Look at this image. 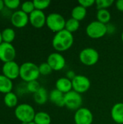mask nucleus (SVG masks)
Segmentation results:
<instances>
[{"label": "nucleus", "instance_id": "cd10ccee", "mask_svg": "<svg viewBox=\"0 0 123 124\" xmlns=\"http://www.w3.org/2000/svg\"><path fill=\"white\" fill-rule=\"evenodd\" d=\"M35 7H34V4L33 1H24L22 4H21V10L23 11L25 13L28 14V15L35 10Z\"/></svg>", "mask_w": 123, "mask_h": 124}, {"label": "nucleus", "instance_id": "f8f14e48", "mask_svg": "<svg viewBox=\"0 0 123 124\" xmlns=\"http://www.w3.org/2000/svg\"><path fill=\"white\" fill-rule=\"evenodd\" d=\"M20 67L14 61L4 63L2 66L3 75L11 80L16 79L20 76Z\"/></svg>", "mask_w": 123, "mask_h": 124}, {"label": "nucleus", "instance_id": "58836bf2", "mask_svg": "<svg viewBox=\"0 0 123 124\" xmlns=\"http://www.w3.org/2000/svg\"><path fill=\"white\" fill-rule=\"evenodd\" d=\"M121 39H122V41L123 42V31L122 32V34H121Z\"/></svg>", "mask_w": 123, "mask_h": 124}, {"label": "nucleus", "instance_id": "ddd939ff", "mask_svg": "<svg viewBox=\"0 0 123 124\" xmlns=\"http://www.w3.org/2000/svg\"><path fill=\"white\" fill-rule=\"evenodd\" d=\"M29 22L33 27L41 28L46 25V16L43 11L35 9L29 15Z\"/></svg>", "mask_w": 123, "mask_h": 124}, {"label": "nucleus", "instance_id": "aec40b11", "mask_svg": "<svg viewBox=\"0 0 123 124\" xmlns=\"http://www.w3.org/2000/svg\"><path fill=\"white\" fill-rule=\"evenodd\" d=\"M13 87L12 81L5 76L0 75V92L5 94L12 92Z\"/></svg>", "mask_w": 123, "mask_h": 124}, {"label": "nucleus", "instance_id": "b1692460", "mask_svg": "<svg viewBox=\"0 0 123 124\" xmlns=\"http://www.w3.org/2000/svg\"><path fill=\"white\" fill-rule=\"evenodd\" d=\"M1 36L3 42L11 44L15 38V31L12 28H7L1 32Z\"/></svg>", "mask_w": 123, "mask_h": 124}, {"label": "nucleus", "instance_id": "bb28decb", "mask_svg": "<svg viewBox=\"0 0 123 124\" xmlns=\"http://www.w3.org/2000/svg\"><path fill=\"white\" fill-rule=\"evenodd\" d=\"M114 3V0H96L95 4L96 5L97 9H107V8L110 7Z\"/></svg>", "mask_w": 123, "mask_h": 124}, {"label": "nucleus", "instance_id": "7ed1b4c3", "mask_svg": "<svg viewBox=\"0 0 123 124\" xmlns=\"http://www.w3.org/2000/svg\"><path fill=\"white\" fill-rule=\"evenodd\" d=\"M36 113L33 106L27 103L18 105L14 110L15 117L22 122V124H28L33 121Z\"/></svg>", "mask_w": 123, "mask_h": 124}, {"label": "nucleus", "instance_id": "6ab92c4d", "mask_svg": "<svg viewBox=\"0 0 123 124\" xmlns=\"http://www.w3.org/2000/svg\"><path fill=\"white\" fill-rule=\"evenodd\" d=\"M87 15V9L78 4L73 7L71 12V17L80 21L85 19Z\"/></svg>", "mask_w": 123, "mask_h": 124}, {"label": "nucleus", "instance_id": "2f4dec72", "mask_svg": "<svg viewBox=\"0 0 123 124\" xmlns=\"http://www.w3.org/2000/svg\"><path fill=\"white\" fill-rule=\"evenodd\" d=\"M95 3H96V1H94V0H80V1H78V4L86 9L92 7Z\"/></svg>", "mask_w": 123, "mask_h": 124}, {"label": "nucleus", "instance_id": "dca6fc26", "mask_svg": "<svg viewBox=\"0 0 123 124\" xmlns=\"http://www.w3.org/2000/svg\"><path fill=\"white\" fill-rule=\"evenodd\" d=\"M56 89L62 92L63 94H67L72 90V81L67 77H61L58 78L55 84Z\"/></svg>", "mask_w": 123, "mask_h": 124}, {"label": "nucleus", "instance_id": "1a4fd4ad", "mask_svg": "<svg viewBox=\"0 0 123 124\" xmlns=\"http://www.w3.org/2000/svg\"><path fill=\"white\" fill-rule=\"evenodd\" d=\"M74 121L75 124H92L94 122L93 113L90 109L82 107L75 112Z\"/></svg>", "mask_w": 123, "mask_h": 124}, {"label": "nucleus", "instance_id": "a878e982", "mask_svg": "<svg viewBox=\"0 0 123 124\" xmlns=\"http://www.w3.org/2000/svg\"><path fill=\"white\" fill-rule=\"evenodd\" d=\"M33 1L34 4L35 9L38 10H41V11L48 8L51 4L50 0H34Z\"/></svg>", "mask_w": 123, "mask_h": 124}, {"label": "nucleus", "instance_id": "9d476101", "mask_svg": "<svg viewBox=\"0 0 123 124\" xmlns=\"http://www.w3.org/2000/svg\"><path fill=\"white\" fill-rule=\"evenodd\" d=\"M46 62L54 71H59L66 65V60L65 57L57 52L51 53L47 57Z\"/></svg>", "mask_w": 123, "mask_h": 124}, {"label": "nucleus", "instance_id": "72a5a7b5", "mask_svg": "<svg viewBox=\"0 0 123 124\" xmlns=\"http://www.w3.org/2000/svg\"><path fill=\"white\" fill-rule=\"evenodd\" d=\"M77 76V74L75 73V72L74 71V70H67V73H66V76L65 77H67V78H69L70 80H72V79H74L75 78V77Z\"/></svg>", "mask_w": 123, "mask_h": 124}, {"label": "nucleus", "instance_id": "f3484780", "mask_svg": "<svg viewBox=\"0 0 123 124\" xmlns=\"http://www.w3.org/2000/svg\"><path fill=\"white\" fill-rule=\"evenodd\" d=\"M49 100L56 106L62 108L65 106V94L54 89L49 94Z\"/></svg>", "mask_w": 123, "mask_h": 124}, {"label": "nucleus", "instance_id": "f704fd0d", "mask_svg": "<svg viewBox=\"0 0 123 124\" xmlns=\"http://www.w3.org/2000/svg\"><path fill=\"white\" fill-rule=\"evenodd\" d=\"M115 6L116 8L120 11V12H123V0H118L115 2Z\"/></svg>", "mask_w": 123, "mask_h": 124}, {"label": "nucleus", "instance_id": "a211bd4d", "mask_svg": "<svg viewBox=\"0 0 123 124\" xmlns=\"http://www.w3.org/2000/svg\"><path fill=\"white\" fill-rule=\"evenodd\" d=\"M33 99L36 104L39 105H44L49 100V93L44 87H41L38 91L33 94Z\"/></svg>", "mask_w": 123, "mask_h": 124}, {"label": "nucleus", "instance_id": "393cba45", "mask_svg": "<svg viewBox=\"0 0 123 124\" xmlns=\"http://www.w3.org/2000/svg\"><path fill=\"white\" fill-rule=\"evenodd\" d=\"M80 28V21L70 17L68 20H66V24H65V29L67 30V31L70 33H73L77 31Z\"/></svg>", "mask_w": 123, "mask_h": 124}, {"label": "nucleus", "instance_id": "9b49d317", "mask_svg": "<svg viewBox=\"0 0 123 124\" xmlns=\"http://www.w3.org/2000/svg\"><path fill=\"white\" fill-rule=\"evenodd\" d=\"M16 57V50L12 44L2 42L0 44V60L4 63L14 61Z\"/></svg>", "mask_w": 123, "mask_h": 124}, {"label": "nucleus", "instance_id": "f03ea898", "mask_svg": "<svg viewBox=\"0 0 123 124\" xmlns=\"http://www.w3.org/2000/svg\"><path fill=\"white\" fill-rule=\"evenodd\" d=\"M39 76L38 66L32 62H25L20 67V77L27 83L36 81Z\"/></svg>", "mask_w": 123, "mask_h": 124}, {"label": "nucleus", "instance_id": "5701e85b", "mask_svg": "<svg viewBox=\"0 0 123 124\" xmlns=\"http://www.w3.org/2000/svg\"><path fill=\"white\" fill-rule=\"evenodd\" d=\"M17 102H18V99H17V95L14 93L11 92L4 95V102L6 105V106H7L8 108L17 107Z\"/></svg>", "mask_w": 123, "mask_h": 124}, {"label": "nucleus", "instance_id": "e433bc0d", "mask_svg": "<svg viewBox=\"0 0 123 124\" xmlns=\"http://www.w3.org/2000/svg\"><path fill=\"white\" fill-rule=\"evenodd\" d=\"M3 42V40H2V36H1V32H0V44Z\"/></svg>", "mask_w": 123, "mask_h": 124}, {"label": "nucleus", "instance_id": "39448f33", "mask_svg": "<svg viewBox=\"0 0 123 124\" xmlns=\"http://www.w3.org/2000/svg\"><path fill=\"white\" fill-rule=\"evenodd\" d=\"M66 20L59 13L52 12L46 16V25L51 31L55 33L65 29Z\"/></svg>", "mask_w": 123, "mask_h": 124}, {"label": "nucleus", "instance_id": "20e7f679", "mask_svg": "<svg viewBox=\"0 0 123 124\" xmlns=\"http://www.w3.org/2000/svg\"><path fill=\"white\" fill-rule=\"evenodd\" d=\"M86 35L94 39H98L104 37L107 34V25L98 20L91 21L86 28Z\"/></svg>", "mask_w": 123, "mask_h": 124}, {"label": "nucleus", "instance_id": "ea45409f", "mask_svg": "<svg viewBox=\"0 0 123 124\" xmlns=\"http://www.w3.org/2000/svg\"></svg>", "mask_w": 123, "mask_h": 124}, {"label": "nucleus", "instance_id": "423d86ee", "mask_svg": "<svg viewBox=\"0 0 123 124\" xmlns=\"http://www.w3.org/2000/svg\"><path fill=\"white\" fill-rule=\"evenodd\" d=\"M99 60V53L94 48L86 47L79 53V60L86 66H93L98 62Z\"/></svg>", "mask_w": 123, "mask_h": 124}, {"label": "nucleus", "instance_id": "4468645a", "mask_svg": "<svg viewBox=\"0 0 123 124\" xmlns=\"http://www.w3.org/2000/svg\"><path fill=\"white\" fill-rule=\"evenodd\" d=\"M11 23L16 28H23L29 22V15L22 10H17L11 15Z\"/></svg>", "mask_w": 123, "mask_h": 124}, {"label": "nucleus", "instance_id": "4c0bfd02", "mask_svg": "<svg viewBox=\"0 0 123 124\" xmlns=\"http://www.w3.org/2000/svg\"><path fill=\"white\" fill-rule=\"evenodd\" d=\"M22 124H36L33 121H32V122H30V123H28V124H24V123H22Z\"/></svg>", "mask_w": 123, "mask_h": 124}, {"label": "nucleus", "instance_id": "7c9ffc66", "mask_svg": "<svg viewBox=\"0 0 123 124\" xmlns=\"http://www.w3.org/2000/svg\"><path fill=\"white\" fill-rule=\"evenodd\" d=\"M4 3L5 7L11 9H17L20 4V1L19 0H4Z\"/></svg>", "mask_w": 123, "mask_h": 124}, {"label": "nucleus", "instance_id": "0eeeda50", "mask_svg": "<svg viewBox=\"0 0 123 124\" xmlns=\"http://www.w3.org/2000/svg\"><path fill=\"white\" fill-rule=\"evenodd\" d=\"M83 97L80 94L72 90L65 94V106L70 110L76 111L82 108Z\"/></svg>", "mask_w": 123, "mask_h": 124}, {"label": "nucleus", "instance_id": "412c9836", "mask_svg": "<svg viewBox=\"0 0 123 124\" xmlns=\"http://www.w3.org/2000/svg\"><path fill=\"white\" fill-rule=\"evenodd\" d=\"M33 122L36 124H51V118L49 113L41 111L36 113Z\"/></svg>", "mask_w": 123, "mask_h": 124}, {"label": "nucleus", "instance_id": "473e14b6", "mask_svg": "<svg viewBox=\"0 0 123 124\" xmlns=\"http://www.w3.org/2000/svg\"><path fill=\"white\" fill-rule=\"evenodd\" d=\"M107 34H113L116 31V27L112 23H108L107 24Z\"/></svg>", "mask_w": 123, "mask_h": 124}, {"label": "nucleus", "instance_id": "2eb2a0df", "mask_svg": "<svg viewBox=\"0 0 123 124\" xmlns=\"http://www.w3.org/2000/svg\"><path fill=\"white\" fill-rule=\"evenodd\" d=\"M110 113L114 122L117 124H123V102L115 104L111 109Z\"/></svg>", "mask_w": 123, "mask_h": 124}, {"label": "nucleus", "instance_id": "c756f323", "mask_svg": "<svg viewBox=\"0 0 123 124\" xmlns=\"http://www.w3.org/2000/svg\"><path fill=\"white\" fill-rule=\"evenodd\" d=\"M38 69H39L40 75H42V76H48L53 71L50 65L46 62H42L41 64H40L38 66Z\"/></svg>", "mask_w": 123, "mask_h": 124}, {"label": "nucleus", "instance_id": "c85d7f7f", "mask_svg": "<svg viewBox=\"0 0 123 124\" xmlns=\"http://www.w3.org/2000/svg\"><path fill=\"white\" fill-rule=\"evenodd\" d=\"M41 87V86L37 80L30 81V82L27 83V85H26L27 91L30 93H33V94H35L37 91H38Z\"/></svg>", "mask_w": 123, "mask_h": 124}, {"label": "nucleus", "instance_id": "6e6552de", "mask_svg": "<svg viewBox=\"0 0 123 124\" xmlns=\"http://www.w3.org/2000/svg\"><path fill=\"white\" fill-rule=\"evenodd\" d=\"M72 90L81 94L89 90L91 87V81L87 76L78 74L72 80Z\"/></svg>", "mask_w": 123, "mask_h": 124}, {"label": "nucleus", "instance_id": "c9c22d12", "mask_svg": "<svg viewBox=\"0 0 123 124\" xmlns=\"http://www.w3.org/2000/svg\"><path fill=\"white\" fill-rule=\"evenodd\" d=\"M4 1L2 0H0V12L4 9Z\"/></svg>", "mask_w": 123, "mask_h": 124}, {"label": "nucleus", "instance_id": "f257e3e1", "mask_svg": "<svg viewBox=\"0 0 123 124\" xmlns=\"http://www.w3.org/2000/svg\"><path fill=\"white\" fill-rule=\"evenodd\" d=\"M74 43L72 33L64 29L55 33L52 39V46L57 52H65L70 49Z\"/></svg>", "mask_w": 123, "mask_h": 124}, {"label": "nucleus", "instance_id": "4be33fe9", "mask_svg": "<svg viewBox=\"0 0 123 124\" xmlns=\"http://www.w3.org/2000/svg\"><path fill=\"white\" fill-rule=\"evenodd\" d=\"M111 13L108 9H98L96 12V20L104 23V24H108L109 23V21L111 20Z\"/></svg>", "mask_w": 123, "mask_h": 124}]
</instances>
